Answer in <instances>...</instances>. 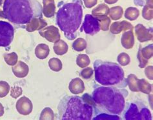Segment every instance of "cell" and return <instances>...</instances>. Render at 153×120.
Here are the masks:
<instances>
[{"instance_id":"cell-1","label":"cell","mask_w":153,"mask_h":120,"mask_svg":"<svg viewBox=\"0 0 153 120\" xmlns=\"http://www.w3.org/2000/svg\"><path fill=\"white\" fill-rule=\"evenodd\" d=\"M4 18L17 25H25L34 18H42V9L37 0H4Z\"/></svg>"},{"instance_id":"cell-2","label":"cell","mask_w":153,"mask_h":120,"mask_svg":"<svg viewBox=\"0 0 153 120\" xmlns=\"http://www.w3.org/2000/svg\"><path fill=\"white\" fill-rule=\"evenodd\" d=\"M58 7L56 24L63 32L65 37L69 40H72L78 36L76 32L82 22V2L81 0H73Z\"/></svg>"},{"instance_id":"cell-3","label":"cell","mask_w":153,"mask_h":120,"mask_svg":"<svg viewBox=\"0 0 153 120\" xmlns=\"http://www.w3.org/2000/svg\"><path fill=\"white\" fill-rule=\"evenodd\" d=\"M90 96L85 95L66 96L60 101L58 107L59 119H91L93 114V105Z\"/></svg>"},{"instance_id":"cell-4","label":"cell","mask_w":153,"mask_h":120,"mask_svg":"<svg viewBox=\"0 0 153 120\" xmlns=\"http://www.w3.org/2000/svg\"><path fill=\"white\" fill-rule=\"evenodd\" d=\"M117 88L100 86L92 93L93 101L103 110L111 114L119 115L125 108V96Z\"/></svg>"},{"instance_id":"cell-5","label":"cell","mask_w":153,"mask_h":120,"mask_svg":"<svg viewBox=\"0 0 153 120\" xmlns=\"http://www.w3.org/2000/svg\"><path fill=\"white\" fill-rule=\"evenodd\" d=\"M94 68L95 79L100 85L114 86L125 82L124 71L118 64L96 60L94 63Z\"/></svg>"},{"instance_id":"cell-6","label":"cell","mask_w":153,"mask_h":120,"mask_svg":"<svg viewBox=\"0 0 153 120\" xmlns=\"http://www.w3.org/2000/svg\"><path fill=\"white\" fill-rule=\"evenodd\" d=\"M126 119H151V113L147 108L139 103H132L125 112Z\"/></svg>"},{"instance_id":"cell-7","label":"cell","mask_w":153,"mask_h":120,"mask_svg":"<svg viewBox=\"0 0 153 120\" xmlns=\"http://www.w3.org/2000/svg\"><path fill=\"white\" fill-rule=\"evenodd\" d=\"M14 36L13 26L7 22L0 21V47H7L10 45Z\"/></svg>"},{"instance_id":"cell-8","label":"cell","mask_w":153,"mask_h":120,"mask_svg":"<svg viewBox=\"0 0 153 120\" xmlns=\"http://www.w3.org/2000/svg\"><path fill=\"white\" fill-rule=\"evenodd\" d=\"M84 31L87 34L94 35L100 31L99 21L91 14H86L80 31Z\"/></svg>"},{"instance_id":"cell-9","label":"cell","mask_w":153,"mask_h":120,"mask_svg":"<svg viewBox=\"0 0 153 120\" xmlns=\"http://www.w3.org/2000/svg\"><path fill=\"white\" fill-rule=\"evenodd\" d=\"M39 34L42 37L45 38L47 40L52 43H54L59 40L61 38L59 29L54 26L45 27L39 31Z\"/></svg>"},{"instance_id":"cell-10","label":"cell","mask_w":153,"mask_h":120,"mask_svg":"<svg viewBox=\"0 0 153 120\" xmlns=\"http://www.w3.org/2000/svg\"><path fill=\"white\" fill-rule=\"evenodd\" d=\"M135 35L140 42H145L150 41L152 39V29H147L141 23L138 24L134 27Z\"/></svg>"},{"instance_id":"cell-11","label":"cell","mask_w":153,"mask_h":120,"mask_svg":"<svg viewBox=\"0 0 153 120\" xmlns=\"http://www.w3.org/2000/svg\"><path fill=\"white\" fill-rule=\"evenodd\" d=\"M16 107V110L19 114L23 116H27L30 114L33 111V103L29 98L23 96L18 100Z\"/></svg>"},{"instance_id":"cell-12","label":"cell","mask_w":153,"mask_h":120,"mask_svg":"<svg viewBox=\"0 0 153 120\" xmlns=\"http://www.w3.org/2000/svg\"><path fill=\"white\" fill-rule=\"evenodd\" d=\"M134 27L132 24L127 21L115 22L110 27V31L112 34H118L121 32H125L128 30H133Z\"/></svg>"},{"instance_id":"cell-13","label":"cell","mask_w":153,"mask_h":120,"mask_svg":"<svg viewBox=\"0 0 153 120\" xmlns=\"http://www.w3.org/2000/svg\"><path fill=\"white\" fill-rule=\"evenodd\" d=\"M47 26V23L42 18H34L26 24V30L29 33L39 31Z\"/></svg>"},{"instance_id":"cell-14","label":"cell","mask_w":153,"mask_h":120,"mask_svg":"<svg viewBox=\"0 0 153 120\" xmlns=\"http://www.w3.org/2000/svg\"><path fill=\"white\" fill-rule=\"evenodd\" d=\"M121 43L122 46L127 50L133 47L135 43L133 30H128L124 32L121 38Z\"/></svg>"},{"instance_id":"cell-15","label":"cell","mask_w":153,"mask_h":120,"mask_svg":"<svg viewBox=\"0 0 153 120\" xmlns=\"http://www.w3.org/2000/svg\"><path fill=\"white\" fill-rule=\"evenodd\" d=\"M14 75L18 78H24L29 74V68L26 63L19 61L12 68Z\"/></svg>"},{"instance_id":"cell-16","label":"cell","mask_w":153,"mask_h":120,"mask_svg":"<svg viewBox=\"0 0 153 120\" xmlns=\"http://www.w3.org/2000/svg\"><path fill=\"white\" fill-rule=\"evenodd\" d=\"M68 89L72 94H82L85 90V85L81 79L75 78L70 82Z\"/></svg>"},{"instance_id":"cell-17","label":"cell","mask_w":153,"mask_h":120,"mask_svg":"<svg viewBox=\"0 0 153 120\" xmlns=\"http://www.w3.org/2000/svg\"><path fill=\"white\" fill-rule=\"evenodd\" d=\"M42 13L47 18L54 16L56 13V7L54 0H43Z\"/></svg>"},{"instance_id":"cell-18","label":"cell","mask_w":153,"mask_h":120,"mask_svg":"<svg viewBox=\"0 0 153 120\" xmlns=\"http://www.w3.org/2000/svg\"><path fill=\"white\" fill-rule=\"evenodd\" d=\"M109 8L106 4L101 3L92 10V15L97 20L107 16L109 13Z\"/></svg>"},{"instance_id":"cell-19","label":"cell","mask_w":153,"mask_h":120,"mask_svg":"<svg viewBox=\"0 0 153 120\" xmlns=\"http://www.w3.org/2000/svg\"><path fill=\"white\" fill-rule=\"evenodd\" d=\"M50 49L48 45L45 44H40L36 46L35 49V55L39 59H45L49 55Z\"/></svg>"},{"instance_id":"cell-20","label":"cell","mask_w":153,"mask_h":120,"mask_svg":"<svg viewBox=\"0 0 153 120\" xmlns=\"http://www.w3.org/2000/svg\"><path fill=\"white\" fill-rule=\"evenodd\" d=\"M53 50L56 55H63L67 53L68 46L65 41L62 40H59L54 42Z\"/></svg>"},{"instance_id":"cell-21","label":"cell","mask_w":153,"mask_h":120,"mask_svg":"<svg viewBox=\"0 0 153 120\" xmlns=\"http://www.w3.org/2000/svg\"><path fill=\"white\" fill-rule=\"evenodd\" d=\"M152 0H147L146 5L144 6L142 10V16L144 19L147 20H151L152 19Z\"/></svg>"},{"instance_id":"cell-22","label":"cell","mask_w":153,"mask_h":120,"mask_svg":"<svg viewBox=\"0 0 153 120\" xmlns=\"http://www.w3.org/2000/svg\"><path fill=\"white\" fill-rule=\"evenodd\" d=\"M127 82L128 84V86L129 88L131 91L134 92H139L138 85V79L137 78L135 75L130 74L129 75H128Z\"/></svg>"},{"instance_id":"cell-23","label":"cell","mask_w":153,"mask_h":120,"mask_svg":"<svg viewBox=\"0 0 153 120\" xmlns=\"http://www.w3.org/2000/svg\"><path fill=\"white\" fill-rule=\"evenodd\" d=\"M140 16V11L135 7H128L125 12L124 16L130 21H134L138 18Z\"/></svg>"},{"instance_id":"cell-24","label":"cell","mask_w":153,"mask_h":120,"mask_svg":"<svg viewBox=\"0 0 153 120\" xmlns=\"http://www.w3.org/2000/svg\"><path fill=\"white\" fill-rule=\"evenodd\" d=\"M109 16L113 20H118L122 18L123 14V10L122 7L116 6L111 7L109 9Z\"/></svg>"},{"instance_id":"cell-25","label":"cell","mask_w":153,"mask_h":120,"mask_svg":"<svg viewBox=\"0 0 153 120\" xmlns=\"http://www.w3.org/2000/svg\"><path fill=\"white\" fill-rule=\"evenodd\" d=\"M138 89L139 92L146 94H150L152 92V85L146 79H138Z\"/></svg>"},{"instance_id":"cell-26","label":"cell","mask_w":153,"mask_h":120,"mask_svg":"<svg viewBox=\"0 0 153 120\" xmlns=\"http://www.w3.org/2000/svg\"><path fill=\"white\" fill-rule=\"evenodd\" d=\"M90 62L91 60L89 57L85 54H79L76 58V64L82 68H84L88 66L90 64Z\"/></svg>"},{"instance_id":"cell-27","label":"cell","mask_w":153,"mask_h":120,"mask_svg":"<svg viewBox=\"0 0 153 120\" xmlns=\"http://www.w3.org/2000/svg\"><path fill=\"white\" fill-rule=\"evenodd\" d=\"M49 66L51 70L54 71H59L62 70V62L58 58H52L49 61Z\"/></svg>"},{"instance_id":"cell-28","label":"cell","mask_w":153,"mask_h":120,"mask_svg":"<svg viewBox=\"0 0 153 120\" xmlns=\"http://www.w3.org/2000/svg\"><path fill=\"white\" fill-rule=\"evenodd\" d=\"M87 42L82 38H78L72 44V48L76 51H83L87 47Z\"/></svg>"},{"instance_id":"cell-29","label":"cell","mask_w":153,"mask_h":120,"mask_svg":"<svg viewBox=\"0 0 153 120\" xmlns=\"http://www.w3.org/2000/svg\"><path fill=\"white\" fill-rule=\"evenodd\" d=\"M18 55L15 52L4 55V60H5L7 64L9 66H14L15 64H16V63L18 62Z\"/></svg>"},{"instance_id":"cell-30","label":"cell","mask_w":153,"mask_h":120,"mask_svg":"<svg viewBox=\"0 0 153 120\" xmlns=\"http://www.w3.org/2000/svg\"><path fill=\"white\" fill-rule=\"evenodd\" d=\"M54 119V112L49 107H46L42 112L40 120H53Z\"/></svg>"},{"instance_id":"cell-31","label":"cell","mask_w":153,"mask_h":120,"mask_svg":"<svg viewBox=\"0 0 153 120\" xmlns=\"http://www.w3.org/2000/svg\"><path fill=\"white\" fill-rule=\"evenodd\" d=\"M141 53L145 59L149 60L151 58L153 55V45L151 44L146 47H141Z\"/></svg>"},{"instance_id":"cell-32","label":"cell","mask_w":153,"mask_h":120,"mask_svg":"<svg viewBox=\"0 0 153 120\" xmlns=\"http://www.w3.org/2000/svg\"><path fill=\"white\" fill-rule=\"evenodd\" d=\"M117 61L121 66H127L131 62L130 56L126 53H122L118 56Z\"/></svg>"},{"instance_id":"cell-33","label":"cell","mask_w":153,"mask_h":120,"mask_svg":"<svg viewBox=\"0 0 153 120\" xmlns=\"http://www.w3.org/2000/svg\"><path fill=\"white\" fill-rule=\"evenodd\" d=\"M100 23V29H102L103 31H107L109 29L110 24L111 22V20L109 17L106 16L98 20Z\"/></svg>"},{"instance_id":"cell-34","label":"cell","mask_w":153,"mask_h":120,"mask_svg":"<svg viewBox=\"0 0 153 120\" xmlns=\"http://www.w3.org/2000/svg\"><path fill=\"white\" fill-rule=\"evenodd\" d=\"M10 91V86L9 83L1 81H0V98L5 97Z\"/></svg>"},{"instance_id":"cell-35","label":"cell","mask_w":153,"mask_h":120,"mask_svg":"<svg viewBox=\"0 0 153 120\" xmlns=\"http://www.w3.org/2000/svg\"><path fill=\"white\" fill-rule=\"evenodd\" d=\"M22 93H23V90L21 87L15 86L11 88L10 96L12 98H13L14 99H17L22 94Z\"/></svg>"},{"instance_id":"cell-36","label":"cell","mask_w":153,"mask_h":120,"mask_svg":"<svg viewBox=\"0 0 153 120\" xmlns=\"http://www.w3.org/2000/svg\"><path fill=\"white\" fill-rule=\"evenodd\" d=\"M93 73L94 71L92 70V68L88 67L87 68L83 69L81 71V72H80V76H81L83 79H88L92 77V75H93Z\"/></svg>"},{"instance_id":"cell-37","label":"cell","mask_w":153,"mask_h":120,"mask_svg":"<svg viewBox=\"0 0 153 120\" xmlns=\"http://www.w3.org/2000/svg\"><path fill=\"white\" fill-rule=\"evenodd\" d=\"M137 58H138L139 61V67L140 68H143L146 66V65L148 64V60L145 59L142 55V53H141V46L138 50V54H137Z\"/></svg>"},{"instance_id":"cell-38","label":"cell","mask_w":153,"mask_h":120,"mask_svg":"<svg viewBox=\"0 0 153 120\" xmlns=\"http://www.w3.org/2000/svg\"><path fill=\"white\" fill-rule=\"evenodd\" d=\"M84 5L88 8V9H91V8L95 6L98 3V0H83Z\"/></svg>"},{"instance_id":"cell-39","label":"cell","mask_w":153,"mask_h":120,"mask_svg":"<svg viewBox=\"0 0 153 120\" xmlns=\"http://www.w3.org/2000/svg\"><path fill=\"white\" fill-rule=\"evenodd\" d=\"M94 119H120L119 117L116 116V115L112 116V115H107V114H100L99 116L94 118Z\"/></svg>"},{"instance_id":"cell-40","label":"cell","mask_w":153,"mask_h":120,"mask_svg":"<svg viewBox=\"0 0 153 120\" xmlns=\"http://www.w3.org/2000/svg\"><path fill=\"white\" fill-rule=\"evenodd\" d=\"M152 70H153V66H148V67L146 68V70H145V74H146V75L147 76V77L150 80L153 79Z\"/></svg>"},{"instance_id":"cell-41","label":"cell","mask_w":153,"mask_h":120,"mask_svg":"<svg viewBox=\"0 0 153 120\" xmlns=\"http://www.w3.org/2000/svg\"><path fill=\"white\" fill-rule=\"evenodd\" d=\"M118 0H104V2L108 4V5H112V4H114L118 2Z\"/></svg>"},{"instance_id":"cell-42","label":"cell","mask_w":153,"mask_h":120,"mask_svg":"<svg viewBox=\"0 0 153 120\" xmlns=\"http://www.w3.org/2000/svg\"><path fill=\"white\" fill-rule=\"evenodd\" d=\"M4 114V107L1 103H0V117Z\"/></svg>"},{"instance_id":"cell-43","label":"cell","mask_w":153,"mask_h":120,"mask_svg":"<svg viewBox=\"0 0 153 120\" xmlns=\"http://www.w3.org/2000/svg\"><path fill=\"white\" fill-rule=\"evenodd\" d=\"M0 18H4V15H3V11L0 10Z\"/></svg>"},{"instance_id":"cell-44","label":"cell","mask_w":153,"mask_h":120,"mask_svg":"<svg viewBox=\"0 0 153 120\" xmlns=\"http://www.w3.org/2000/svg\"><path fill=\"white\" fill-rule=\"evenodd\" d=\"M2 1H3V0H0V6L1 5V4H2Z\"/></svg>"}]
</instances>
